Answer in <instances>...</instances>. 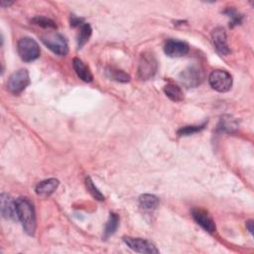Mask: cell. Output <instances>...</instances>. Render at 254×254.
Instances as JSON below:
<instances>
[{
  "instance_id": "6",
  "label": "cell",
  "mask_w": 254,
  "mask_h": 254,
  "mask_svg": "<svg viewBox=\"0 0 254 254\" xmlns=\"http://www.w3.org/2000/svg\"><path fill=\"white\" fill-rule=\"evenodd\" d=\"M42 42L57 55L65 56L69 52V47L66 39L58 33H48L43 35Z\"/></svg>"
},
{
  "instance_id": "10",
  "label": "cell",
  "mask_w": 254,
  "mask_h": 254,
  "mask_svg": "<svg viewBox=\"0 0 254 254\" xmlns=\"http://www.w3.org/2000/svg\"><path fill=\"white\" fill-rule=\"evenodd\" d=\"M212 40L216 52L222 56L229 54L230 50L227 45V38L225 30L221 27H217L212 32Z\"/></svg>"
},
{
  "instance_id": "3",
  "label": "cell",
  "mask_w": 254,
  "mask_h": 254,
  "mask_svg": "<svg viewBox=\"0 0 254 254\" xmlns=\"http://www.w3.org/2000/svg\"><path fill=\"white\" fill-rule=\"evenodd\" d=\"M158 70V62L152 53L146 52L141 55L138 65V77L147 81L153 78Z\"/></svg>"
},
{
  "instance_id": "25",
  "label": "cell",
  "mask_w": 254,
  "mask_h": 254,
  "mask_svg": "<svg viewBox=\"0 0 254 254\" xmlns=\"http://www.w3.org/2000/svg\"><path fill=\"white\" fill-rule=\"evenodd\" d=\"M84 24V19L79 18L75 15L71 16V26L72 27H81Z\"/></svg>"
},
{
  "instance_id": "22",
  "label": "cell",
  "mask_w": 254,
  "mask_h": 254,
  "mask_svg": "<svg viewBox=\"0 0 254 254\" xmlns=\"http://www.w3.org/2000/svg\"><path fill=\"white\" fill-rule=\"evenodd\" d=\"M32 22L35 25L40 26L45 29H56L57 28L56 23L52 19L47 18L45 16H36L35 18L32 19Z\"/></svg>"
},
{
  "instance_id": "1",
  "label": "cell",
  "mask_w": 254,
  "mask_h": 254,
  "mask_svg": "<svg viewBox=\"0 0 254 254\" xmlns=\"http://www.w3.org/2000/svg\"><path fill=\"white\" fill-rule=\"evenodd\" d=\"M17 217L25 232L29 235H34L36 230V214L33 204L27 198H18L15 201Z\"/></svg>"
},
{
  "instance_id": "21",
  "label": "cell",
  "mask_w": 254,
  "mask_h": 254,
  "mask_svg": "<svg viewBox=\"0 0 254 254\" xmlns=\"http://www.w3.org/2000/svg\"><path fill=\"white\" fill-rule=\"evenodd\" d=\"M224 14L230 19V26L231 27H234V26H237V25H240L241 22H242V15L237 12V10H235L234 8L232 7H229L227 9L224 10Z\"/></svg>"
},
{
  "instance_id": "9",
  "label": "cell",
  "mask_w": 254,
  "mask_h": 254,
  "mask_svg": "<svg viewBox=\"0 0 254 254\" xmlns=\"http://www.w3.org/2000/svg\"><path fill=\"white\" fill-rule=\"evenodd\" d=\"M164 52L171 58L184 57L189 52V45L186 42L178 40H168L164 46Z\"/></svg>"
},
{
  "instance_id": "5",
  "label": "cell",
  "mask_w": 254,
  "mask_h": 254,
  "mask_svg": "<svg viewBox=\"0 0 254 254\" xmlns=\"http://www.w3.org/2000/svg\"><path fill=\"white\" fill-rule=\"evenodd\" d=\"M211 86L218 92H226L232 86V77L229 73L222 70L212 72L209 77Z\"/></svg>"
},
{
  "instance_id": "4",
  "label": "cell",
  "mask_w": 254,
  "mask_h": 254,
  "mask_svg": "<svg viewBox=\"0 0 254 254\" xmlns=\"http://www.w3.org/2000/svg\"><path fill=\"white\" fill-rule=\"evenodd\" d=\"M30 85L29 73L25 69L14 72L7 82V88L13 94L21 93Z\"/></svg>"
},
{
  "instance_id": "14",
  "label": "cell",
  "mask_w": 254,
  "mask_h": 254,
  "mask_svg": "<svg viewBox=\"0 0 254 254\" xmlns=\"http://www.w3.org/2000/svg\"><path fill=\"white\" fill-rule=\"evenodd\" d=\"M73 66H74V69H75L78 77L82 81H84L85 83H90L92 81L93 78H92L90 70L82 60L75 58L73 61Z\"/></svg>"
},
{
  "instance_id": "23",
  "label": "cell",
  "mask_w": 254,
  "mask_h": 254,
  "mask_svg": "<svg viewBox=\"0 0 254 254\" xmlns=\"http://www.w3.org/2000/svg\"><path fill=\"white\" fill-rule=\"evenodd\" d=\"M85 186H86V189L87 191L90 193V195L97 201H104V196L100 193V191L94 186L92 180L87 177L85 179Z\"/></svg>"
},
{
  "instance_id": "13",
  "label": "cell",
  "mask_w": 254,
  "mask_h": 254,
  "mask_svg": "<svg viewBox=\"0 0 254 254\" xmlns=\"http://www.w3.org/2000/svg\"><path fill=\"white\" fill-rule=\"evenodd\" d=\"M58 186H59V181L53 178V179H48L40 182L36 186L35 190L37 195L41 197H49L57 190Z\"/></svg>"
},
{
  "instance_id": "19",
  "label": "cell",
  "mask_w": 254,
  "mask_h": 254,
  "mask_svg": "<svg viewBox=\"0 0 254 254\" xmlns=\"http://www.w3.org/2000/svg\"><path fill=\"white\" fill-rule=\"evenodd\" d=\"M118 223H119L118 215L114 212H110L108 220H107V222L105 224V228H104V237L105 238H108L109 236L114 234V232L116 231V229L118 227Z\"/></svg>"
},
{
  "instance_id": "2",
  "label": "cell",
  "mask_w": 254,
  "mask_h": 254,
  "mask_svg": "<svg viewBox=\"0 0 254 254\" xmlns=\"http://www.w3.org/2000/svg\"><path fill=\"white\" fill-rule=\"evenodd\" d=\"M17 51L24 62H33L40 56V47L38 43L29 37H24L18 41Z\"/></svg>"
},
{
  "instance_id": "26",
  "label": "cell",
  "mask_w": 254,
  "mask_h": 254,
  "mask_svg": "<svg viewBox=\"0 0 254 254\" xmlns=\"http://www.w3.org/2000/svg\"><path fill=\"white\" fill-rule=\"evenodd\" d=\"M246 228L248 229V231H249V233L252 235L253 234V220H248L247 222H246Z\"/></svg>"
},
{
  "instance_id": "12",
  "label": "cell",
  "mask_w": 254,
  "mask_h": 254,
  "mask_svg": "<svg viewBox=\"0 0 254 254\" xmlns=\"http://www.w3.org/2000/svg\"><path fill=\"white\" fill-rule=\"evenodd\" d=\"M192 216L194 217L196 222L200 224L206 231L210 233H212L215 231L216 226L214 224V221L205 210L194 209L192 211Z\"/></svg>"
},
{
  "instance_id": "15",
  "label": "cell",
  "mask_w": 254,
  "mask_h": 254,
  "mask_svg": "<svg viewBox=\"0 0 254 254\" xmlns=\"http://www.w3.org/2000/svg\"><path fill=\"white\" fill-rule=\"evenodd\" d=\"M238 128V123L230 115H223L219 119V123L217 125V129L221 132H226V133H232L236 131Z\"/></svg>"
},
{
  "instance_id": "24",
  "label": "cell",
  "mask_w": 254,
  "mask_h": 254,
  "mask_svg": "<svg viewBox=\"0 0 254 254\" xmlns=\"http://www.w3.org/2000/svg\"><path fill=\"white\" fill-rule=\"evenodd\" d=\"M206 124H203V125H200V126H185V127H182V128H180L178 130V135L179 136H189V135H192L194 133H197L201 130H203L205 128Z\"/></svg>"
},
{
  "instance_id": "17",
  "label": "cell",
  "mask_w": 254,
  "mask_h": 254,
  "mask_svg": "<svg viewBox=\"0 0 254 254\" xmlns=\"http://www.w3.org/2000/svg\"><path fill=\"white\" fill-rule=\"evenodd\" d=\"M164 91L166 93V95L173 101H182L184 99V94L183 91L181 89L180 86L173 85V84H169L164 87Z\"/></svg>"
},
{
  "instance_id": "16",
  "label": "cell",
  "mask_w": 254,
  "mask_h": 254,
  "mask_svg": "<svg viewBox=\"0 0 254 254\" xmlns=\"http://www.w3.org/2000/svg\"><path fill=\"white\" fill-rule=\"evenodd\" d=\"M159 199L158 197L150 194H144L139 198V205L145 211H154L159 206Z\"/></svg>"
},
{
  "instance_id": "20",
  "label": "cell",
  "mask_w": 254,
  "mask_h": 254,
  "mask_svg": "<svg viewBox=\"0 0 254 254\" xmlns=\"http://www.w3.org/2000/svg\"><path fill=\"white\" fill-rule=\"evenodd\" d=\"M106 74L107 76L113 80V81H116V82H119V83H128L130 81V77L125 74L124 72L122 71H119V70H115L113 68H109L106 70Z\"/></svg>"
},
{
  "instance_id": "11",
  "label": "cell",
  "mask_w": 254,
  "mask_h": 254,
  "mask_svg": "<svg viewBox=\"0 0 254 254\" xmlns=\"http://www.w3.org/2000/svg\"><path fill=\"white\" fill-rule=\"evenodd\" d=\"M0 209H1V214L6 219H18L15 201L8 194H1L0 196Z\"/></svg>"
},
{
  "instance_id": "7",
  "label": "cell",
  "mask_w": 254,
  "mask_h": 254,
  "mask_svg": "<svg viewBox=\"0 0 254 254\" xmlns=\"http://www.w3.org/2000/svg\"><path fill=\"white\" fill-rule=\"evenodd\" d=\"M204 79L205 74L202 68L197 65L189 66L180 75V80L182 84L187 87H196L200 85Z\"/></svg>"
},
{
  "instance_id": "8",
  "label": "cell",
  "mask_w": 254,
  "mask_h": 254,
  "mask_svg": "<svg viewBox=\"0 0 254 254\" xmlns=\"http://www.w3.org/2000/svg\"><path fill=\"white\" fill-rule=\"evenodd\" d=\"M123 241L127 246H128L130 249L134 250L135 252L148 253V254L159 253V250L156 248V246L146 239L125 236L123 237Z\"/></svg>"
},
{
  "instance_id": "18",
  "label": "cell",
  "mask_w": 254,
  "mask_h": 254,
  "mask_svg": "<svg viewBox=\"0 0 254 254\" xmlns=\"http://www.w3.org/2000/svg\"><path fill=\"white\" fill-rule=\"evenodd\" d=\"M92 30L89 24L87 23H84L81 27H80V32L78 35V47L79 49H81L83 46H85L86 44V42L89 40L90 36H91Z\"/></svg>"
}]
</instances>
